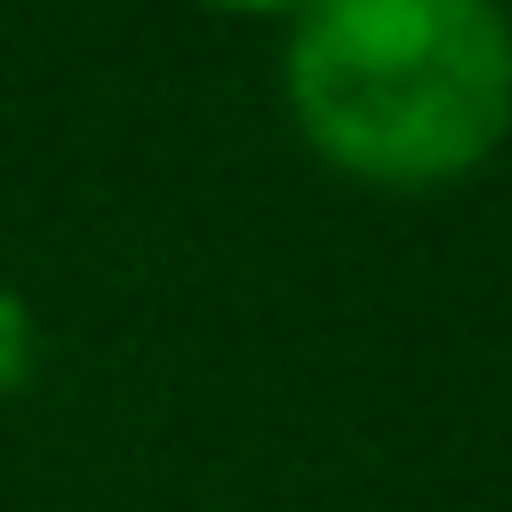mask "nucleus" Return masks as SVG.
I'll return each mask as SVG.
<instances>
[{"instance_id": "f257e3e1", "label": "nucleus", "mask_w": 512, "mask_h": 512, "mask_svg": "<svg viewBox=\"0 0 512 512\" xmlns=\"http://www.w3.org/2000/svg\"><path fill=\"white\" fill-rule=\"evenodd\" d=\"M288 112L360 184H448L512 136L504 0H304L288 16Z\"/></svg>"}, {"instance_id": "f03ea898", "label": "nucleus", "mask_w": 512, "mask_h": 512, "mask_svg": "<svg viewBox=\"0 0 512 512\" xmlns=\"http://www.w3.org/2000/svg\"><path fill=\"white\" fill-rule=\"evenodd\" d=\"M40 368V312L24 288H0V392H16Z\"/></svg>"}, {"instance_id": "7ed1b4c3", "label": "nucleus", "mask_w": 512, "mask_h": 512, "mask_svg": "<svg viewBox=\"0 0 512 512\" xmlns=\"http://www.w3.org/2000/svg\"><path fill=\"white\" fill-rule=\"evenodd\" d=\"M200 8H224V16H296L304 0H200Z\"/></svg>"}]
</instances>
